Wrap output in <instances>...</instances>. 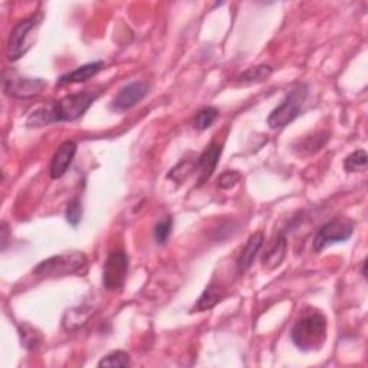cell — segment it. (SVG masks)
Segmentation results:
<instances>
[{
    "label": "cell",
    "instance_id": "cell-14",
    "mask_svg": "<svg viewBox=\"0 0 368 368\" xmlns=\"http://www.w3.org/2000/svg\"><path fill=\"white\" fill-rule=\"evenodd\" d=\"M226 296V291L223 286L212 282L209 286H206V289L203 291V293L198 296L197 303L194 304V307L191 308V312H205L209 311L212 308H215L219 303H222L223 298Z\"/></svg>",
    "mask_w": 368,
    "mask_h": 368
},
{
    "label": "cell",
    "instance_id": "cell-4",
    "mask_svg": "<svg viewBox=\"0 0 368 368\" xmlns=\"http://www.w3.org/2000/svg\"><path fill=\"white\" fill-rule=\"evenodd\" d=\"M42 19V13H33L15 25V27L11 32L6 51L8 59L11 62L19 61L32 48V44L35 42L37 30L41 26Z\"/></svg>",
    "mask_w": 368,
    "mask_h": 368
},
{
    "label": "cell",
    "instance_id": "cell-17",
    "mask_svg": "<svg viewBox=\"0 0 368 368\" xmlns=\"http://www.w3.org/2000/svg\"><path fill=\"white\" fill-rule=\"evenodd\" d=\"M285 253H286V238L284 233L278 236V239L275 241V243L269 248L263 258H262V263L267 269H274V267H278L282 260L285 259Z\"/></svg>",
    "mask_w": 368,
    "mask_h": 368
},
{
    "label": "cell",
    "instance_id": "cell-23",
    "mask_svg": "<svg viewBox=\"0 0 368 368\" xmlns=\"http://www.w3.org/2000/svg\"><path fill=\"white\" fill-rule=\"evenodd\" d=\"M172 229H173V219L172 217H165L160 220L154 226V239L158 245H164L167 241H169L172 235Z\"/></svg>",
    "mask_w": 368,
    "mask_h": 368
},
{
    "label": "cell",
    "instance_id": "cell-8",
    "mask_svg": "<svg viewBox=\"0 0 368 368\" xmlns=\"http://www.w3.org/2000/svg\"><path fill=\"white\" fill-rule=\"evenodd\" d=\"M150 91V85L146 81H134L125 87H122L118 94L113 98L110 108L115 113H124L140 104L147 96Z\"/></svg>",
    "mask_w": 368,
    "mask_h": 368
},
{
    "label": "cell",
    "instance_id": "cell-12",
    "mask_svg": "<svg viewBox=\"0 0 368 368\" xmlns=\"http://www.w3.org/2000/svg\"><path fill=\"white\" fill-rule=\"evenodd\" d=\"M104 68V62L103 61H95V62H89L85 63L80 68L71 71V72H66L63 75H61L56 81L58 85H71V84H81V82H87L88 80H91L92 77H95L99 71Z\"/></svg>",
    "mask_w": 368,
    "mask_h": 368
},
{
    "label": "cell",
    "instance_id": "cell-1",
    "mask_svg": "<svg viewBox=\"0 0 368 368\" xmlns=\"http://www.w3.org/2000/svg\"><path fill=\"white\" fill-rule=\"evenodd\" d=\"M98 92L80 91L63 96L56 103H51L32 111L26 120L30 128H42L55 122H68L81 118L96 101Z\"/></svg>",
    "mask_w": 368,
    "mask_h": 368
},
{
    "label": "cell",
    "instance_id": "cell-10",
    "mask_svg": "<svg viewBox=\"0 0 368 368\" xmlns=\"http://www.w3.org/2000/svg\"><path fill=\"white\" fill-rule=\"evenodd\" d=\"M222 151L223 147L222 144L217 143H212L200 157L197 158L196 164H194V170L197 172V186H203L205 183H208L210 180V177L213 176L216 167L219 164V160L222 157Z\"/></svg>",
    "mask_w": 368,
    "mask_h": 368
},
{
    "label": "cell",
    "instance_id": "cell-3",
    "mask_svg": "<svg viewBox=\"0 0 368 368\" xmlns=\"http://www.w3.org/2000/svg\"><path fill=\"white\" fill-rule=\"evenodd\" d=\"M88 259L82 252L62 253L48 258L33 267L32 274L38 278H62L70 275H85Z\"/></svg>",
    "mask_w": 368,
    "mask_h": 368
},
{
    "label": "cell",
    "instance_id": "cell-16",
    "mask_svg": "<svg viewBox=\"0 0 368 368\" xmlns=\"http://www.w3.org/2000/svg\"><path fill=\"white\" fill-rule=\"evenodd\" d=\"M328 140H329V132L319 131L312 134L310 137L296 141L292 146V150L299 156H311L318 153L328 143Z\"/></svg>",
    "mask_w": 368,
    "mask_h": 368
},
{
    "label": "cell",
    "instance_id": "cell-2",
    "mask_svg": "<svg viewBox=\"0 0 368 368\" xmlns=\"http://www.w3.org/2000/svg\"><path fill=\"white\" fill-rule=\"evenodd\" d=\"M291 340L295 347L304 353L318 351L326 340V318L318 311L303 314L291 331Z\"/></svg>",
    "mask_w": 368,
    "mask_h": 368
},
{
    "label": "cell",
    "instance_id": "cell-19",
    "mask_svg": "<svg viewBox=\"0 0 368 368\" xmlns=\"http://www.w3.org/2000/svg\"><path fill=\"white\" fill-rule=\"evenodd\" d=\"M219 117V110L215 108V107H206L203 110H200L196 117H194V121H193V125L196 129L198 131H206L209 129L215 121L217 120Z\"/></svg>",
    "mask_w": 368,
    "mask_h": 368
},
{
    "label": "cell",
    "instance_id": "cell-24",
    "mask_svg": "<svg viewBox=\"0 0 368 368\" xmlns=\"http://www.w3.org/2000/svg\"><path fill=\"white\" fill-rule=\"evenodd\" d=\"M242 176L239 172H235V170H227V172H223L217 180V186L223 190H227V189H231L233 186H236L239 182H241Z\"/></svg>",
    "mask_w": 368,
    "mask_h": 368
},
{
    "label": "cell",
    "instance_id": "cell-20",
    "mask_svg": "<svg viewBox=\"0 0 368 368\" xmlns=\"http://www.w3.org/2000/svg\"><path fill=\"white\" fill-rule=\"evenodd\" d=\"M367 164H368V156L365 150H357L344 160V170L347 173H355L360 170H365Z\"/></svg>",
    "mask_w": 368,
    "mask_h": 368
},
{
    "label": "cell",
    "instance_id": "cell-9",
    "mask_svg": "<svg viewBox=\"0 0 368 368\" xmlns=\"http://www.w3.org/2000/svg\"><path fill=\"white\" fill-rule=\"evenodd\" d=\"M48 87L45 80H32V78H6L4 89L6 95L16 99H30L42 94Z\"/></svg>",
    "mask_w": 368,
    "mask_h": 368
},
{
    "label": "cell",
    "instance_id": "cell-21",
    "mask_svg": "<svg viewBox=\"0 0 368 368\" xmlns=\"http://www.w3.org/2000/svg\"><path fill=\"white\" fill-rule=\"evenodd\" d=\"M82 215H84L82 202L78 197H75L68 203V206H66L65 219L72 227H77L81 223V220H82Z\"/></svg>",
    "mask_w": 368,
    "mask_h": 368
},
{
    "label": "cell",
    "instance_id": "cell-5",
    "mask_svg": "<svg viewBox=\"0 0 368 368\" xmlns=\"http://www.w3.org/2000/svg\"><path fill=\"white\" fill-rule=\"evenodd\" d=\"M307 96L308 87L305 84L296 85L285 95L282 103L267 117V125L274 129H281L295 121L304 107Z\"/></svg>",
    "mask_w": 368,
    "mask_h": 368
},
{
    "label": "cell",
    "instance_id": "cell-25",
    "mask_svg": "<svg viewBox=\"0 0 368 368\" xmlns=\"http://www.w3.org/2000/svg\"><path fill=\"white\" fill-rule=\"evenodd\" d=\"M20 337L26 348H35L39 344V334H37L35 329L29 325H25L23 329H20Z\"/></svg>",
    "mask_w": 368,
    "mask_h": 368
},
{
    "label": "cell",
    "instance_id": "cell-15",
    "mask_svg": "<svg viewBox=\"0 0 368 368\" xmlns=\"http://www.w3.org/2000/svg\"><path fill=\"white\" fill-rule=\"evenodd\" d=\"M95 314V308L91 305H80L75 308H71L65 312L63 318H62V325L66 331H77L80 328H82L89 318Z\"/></svg>",
    "mask_w": 368,
    "mask_h": 368
},
{
    "label": "cell",
    "instance_id": "cell-11",
    "mask_svg": "<svg viewBox=\"0 0 368 368\" xmlns=\"http://www.w3.org/2000/svg\"><path fill=\"white\" fill-rule=\"evenodd\" d=\"M75 154H77V144L74 141L62 143L58 147V150L53 154V158L51 161V169H49L51 179L58 180L66 172H68V169H70L72 161H74Z\"/></svg>",
    "mask_w": 368,
    "mask_h": 368
},
{
    "label": "cell",
    "instance_id": "cell-18",
    "mask_svg": "<svg viewBox=\"0 0 368 368\" xmlns=\"http://www.w3.org/2000/svg\"><path fill=\"white\" fill-rule=\"evenodd\" d=\"M274 74V68L271 65H258L253 66V68L246 70L239 78L238 81L241 84H256V82H263L271 75Z\"/></svg>",
    "mask_w": 368,
    "mask_h": 368
},
{
    "label": "cell",
    "instance_id": "cell-6",
    "mask_svg": "<svg viewBox=\"0 0 368 368\" xmlns=\"http://www.w3.org/2000/svg\"><path fill=\"white\" fill-rule=\"evenodd\" d=\"M354 233V223L348 219H332L322 224L312 242L314 252H322L328 246L347 242Z\"/></svg>",
    "mask_w": 368,
    "mask_h": 368
},
{
    "label": "cell",
    "instance_id": "cell-7",
    "mask_svg": "<svg viewBox=\"0 0 368 368\" xmlns=\"http://www.w3.org/2000/svg\"><path fill=\"white\" fill-rule=\"evenodd\" d=\"M129 267V258L122 249H114L108 253L103 271V285L107 291L115 292L125 284Z\"/></svg>",
    "mask_w": 368,
    "mask_h": 368
},
{
    "label": "cell",
    "instance_id": "cell-13",
    "mask_svg": "<svg viewBox=\"0 0 368 368\" xmlns=\"http://www.w3.org/2000/svg\"><path fill=\"white\" fill-rule=\"evenodd\" d=\"M263 242H265V238L260 231H256L253 233V235L249 238L248 243L245 245L243 250L241 252L238 260H236V269H238V274H245L246 271L250 269V266L253 265L259 250L262 249L263 246Z\"/></svg>",
    "mask_w": 368,
    "mask_h": 368
},
{
    "label": "cell",
    "instance_id": "cell-22",
    "mask_svg": "<svg viewBox=\"0 0 368 368\" xmlns=\"http://www.w3.org/2000/svg\"><path fill=\"white\" fill-rule=\"evenodd\" d=\"M129 365H131V360L128 353L121 350L110 353L98 362V367H129Z\"/></svg>",
    "mask_w": 368,
    "mask_h": 368
}]
</instances>
